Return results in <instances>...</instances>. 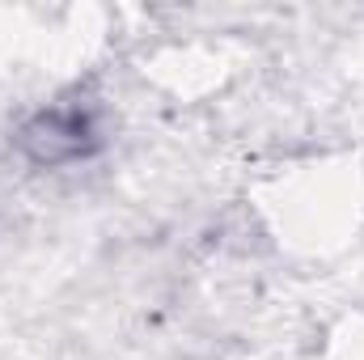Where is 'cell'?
<instances>
[{"mask_svg": "<svg viewBox=\"0 0 364 360\" xmlns=\"http://www.w3.org/2000/svg\"><path fill=\"white\" fill-rule=\"evenodd\" d=\"M85 136H90L85 115H77V110H51V115H43L26 132V144H30V153L38 162H68V157H81Z\"/></svg>", "mask_w": 364, "mask_h": 360, "instance_id": "6da1fadb", "label": "cell"}]
</instances>
